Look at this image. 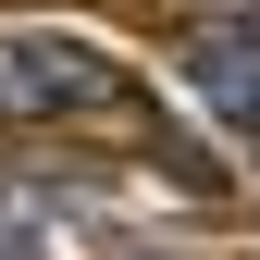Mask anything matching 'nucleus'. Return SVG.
I'll use <instances>...</instances> for the list:
<instances>
[{
  "label": "nucleus",
  "instance_id": "obj_1",
  "mask_svg": "<svg viewBox=\"0 0 260 260\" xmlns=\"http://www.w3.org/2000/svg\"><path fill=\"white\" fill-rule=\"evenodd\" d=\"M0 112L13 124H100V112H124V62L75 25H0Z\"/></svg>",
  "mask_w": 260,
  "mask_h": 260
},
{
  "label": "nucleus",
  "instance_id": "obj_2",
  "mask_svg": "<svg viewBox=\"0 0 260 260\" xmlns=\"http://www.w3.org/2000/svg\"><path fill=\"white\" fill-rule=\"evenodd\" d=\"M0 260H38V248H25V236H13V223H0Z\"/></svg>",
  "mask_w": 260,
  "mask_h": 260
}]
</instances>
